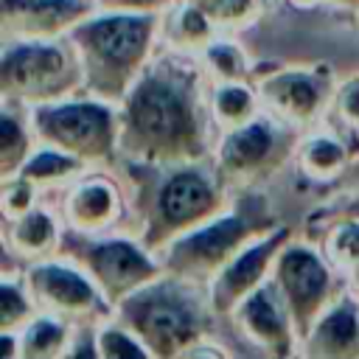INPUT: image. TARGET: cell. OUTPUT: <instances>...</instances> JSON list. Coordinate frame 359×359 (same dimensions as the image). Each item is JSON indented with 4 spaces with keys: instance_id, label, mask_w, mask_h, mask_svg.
Here are the masks:
<instances>
[{
    "instance_id": "cell-1",
    "label": "cell",
    "mask_w": 359,
    "mask_h": 359,
    "mask_svg": "<svg viewBox=\"0 0 359 359\" xmlns=\"http://www.w3.org/2000/svg\"><path fill=\"white\" fill-rule=\"evenodd\" d=\"M205 76L202 56L185 50L151 59L118 101V151L149 168L199 163L213 121Z\"/></svg>"
},
{
    "instance_id": "cell-2",
    "label": "cell",
    "mask_w": 359,
    "mask_h": 359,
    "mask_svg": "<svg viewBox=\"0 0 359 359\" xmlns=\"http://www.w3.org/2000/svg\"><path fill=\"white\" fill-rule=\"evenodd\" d=\"M160 17L149 11H104L84 17L65 39L73 45L84 87L101 101H121L140 70L151 62Z\"/></svg>"
},
{
    "instance_id": "cell-3",
    "label": "cell",
    "mask_w": 359,
    "mask_h": 359,
    "mask_svg": "<svg viewBox=\"0 0 359 359\" xmlns=\"http://www.w3.org/2000/svg\"><path fill=\"white\" fill-rule=\"evenodd\" d=\"M115 314L135 331L151 356H185L210 334V300L205 286L163 272L151 283L126 294Z\"/></svg>"
},
{
    "instance_id": "cell-4",
    "label": "cell",
    "mask_w": 359,
    "mask_h": 359,
    "mask_svg": "<svg viewBox=\"0 0 359 359\" xmlns=\"http://www.w3.org/2000/svg\"><path fill=\"white\" fill-rule=\"evenodd\" d=\"M160 171L163 177L149 188L143 208V244L149 250H165L177 236L222 213V177L199 163Z\"/></svg>"
},
{
    "instance_id": "cell-5",
    "label": "cell",
    "mask_w": 359,
    "mask_h": 359,
    "mask_svg": "<svg viewBox=\"0 0 359 359\" xmlns=\"http://www.w3.org/2000/svg\"><path fill=\"white\" fill-rule=\"evenodd\" d=\"M84 84L73 45L62 39H3L0 90L6 104H50Z\"/></svg>"
},
{
    "instance_id": "cell-6",
    "label": "cell",
    "mask_w": 359,
    "mask_h": 359,
    "mask_svg": "<svg viewBox=\"0 0 359 359\" xmlns=\"http://www.w3.org/2000/svg\"><path fill=\"white\" fill-rule=\"evenodd\" d=\"M269 219L261 216L255 210V205L241 208V210H230V213H219L210 222L199 224L196 230H188L182 236H177L160 264L163 272L191 280L196 286H205L219 275V269L241 250L247 247L252 238L269 233Z\"/></svg>"
},
{
    "instance_id": "cell-7",
    "label": "cell",
    "mask_w": 359,
    "mask_h": 359,
    "mask_svg": "<svg viewBox=\"0 0 359 359\" xmlns=\"http://www.w3.org/2000/svg\"><path fill=\"white\" fill-rule=\"evenodd\" d=\"M31 129L84 163H101L118 151V112L109 101H50L34 107Z\"/></svg>"
},
{
    "instance_id": "cell-8",
    "label": "cell",
    "mask_w": 359,
    "mask_h": 359,
    "mask_svg": "<svg viewBox=\"0 0 359 359\" xmlns=\"http://www.w3.org/2000/svg\"><path fill=\"white\" fill-rule=\"evenodd\" d=\"M331 266L309 244H294V241H289L272 264V280L278 283V289L289 306V314H292L300 342L309 337L317 317L334 303Z\"/></svg>"
},
{
    "instance_id": "cell-9",
    "label": "cell",
    "mask_w": 359,
    "mask_h": 359,
    "mask_svg": "<svg viewBox=\"0 0 359 359\" xmlns=\"http://www.w3.org/2000/svg\"><path fill=\"white\" fill-rule=\"evenodd\" d=\"M292 123L275 118L272 112L255 115L252 121L227 129L219 143V177L224 185H250L266 174L289 146Z\"/></svg>"
},
{
    "instance_id": "cell-10",
    "label": "cell",
    "mask_w": 359,
    "mask_h": 359,
    "mask_svg": "<svg viewBox=\"0 0 359 359\" xmlns=\"http://www.w3.org/2000/svg\"><path fill=\"white\" fill-rule=\"evenodd\" d=\"M73 255L112 306L163 275V264L149 255V247L132 238L81 241L79 252Z\"/></svg>"
},
{
    "instance_id": "cell-11",
    "label": "cell",
    "mask_w": 359,
    "mask_h": 359,
    "mask_svg": "<svg viewBox=\"0 0 359 359\" xmlns=\"http://www.w3.org/2000/svg\"><path fill=\"white\" fill-rule=\"evenodd\" d=\"M25 289L36 311L56 314L65 320H84L115 311V306L101 294L95 280L76 264L36 261L25 275Z\"/></svg>"
},
{
    "instance_id": "cell-12",
    "label": "cell",
    "mask_w": 359,
    "mask_h": 359,
    "mask_svg": "<svg viewBox=\"0 0 359 359\" xmlns=\"http://www.w3.org/2000/svg\"><path fill=\"white\" fill-rule=\"evenodd\" d=\"M289 241H292L289 227H272L269 233H264V236L252 238L247 247H241L205 289L213 314H230L250 292H255L272 275V272L266 275V269H272L278 252Z\"/></svg>"
},
{
    "instance_id": "cell-13",
    "label": "cell",
    "mask_w": 359,
    "mask_h": 359,
    "mask_svg": "<svg viewBox=\"0 0 359 359\" xmlns=\"http://www.w3.org/2000/svg\"><path fill=\"white\" fill-rule=\"evenodd\" d=\"M227 317H233L238 337L244 342L261 348L264 353L286 356L294 351V342H300L292 314H289V306H286L278 283L272 280V275L255 292H250Z\"/></svg>"
},
{
    "instance_id": "cell-14",
    "label": "cell",
    "mask_w": 359,
    "mask_h": 359,
    "mask_svg": "<svg viewBox=\"0 0 359 359\" xmlns=\"http://www.w3.org/2000/svg\"><path fill=\"white\" fill-rule=\"evenodd\" d=\"M95 0H0L3 39H62L93 14Z\"/></svg>"
},
{
    "instance_id": "cell-15",
    "label": "cell",
    "mask_w": 359,
    "mask_h": 359,
    "mask_svg": "<svg viewBox=\"0 0 359 359\" xmlns=\"http://www.w3.org/2000/svg\"><path fill=\"white\" fill-rule=\"evenodd\" d=\"M258 98H261V107L275 118L292 126H306L320 115L328 93L320 73L280 70L266 76L258 84Z\"/></svg>"
},
{
    "instance_id": "cell-16",
    "label": "cell",
    "mask_w": 359,
    "mask_h": 359,
    "mask_svg": "<svg viewBox=\"0 0 359 359\" xmlns=\"http://www.w3.org/2000/svg\"><path fill=\"white\" fill-rule=\"evenodd\" d=\"M65 219L79 236H98L112 224H118L121 191L104 177L81 180L67 191Z\"/></svg>"
},
{
    "instance_id": "cell-17",
    "label": "cell",
    "mask_w": 359,
    "mask_h": 359,
    "mask_svg": "<svg viewBox=\"0 0 359 359\" xmlns=\"http://www.w3.org/2000/svg\"><path fill=\"white\" fill-rule=\"evenodd\" d=\"M306 342L309 356H359V306L353 297L334 300L311 325Z\"/></svg>"
},
{
    "instance_id": "cell-18",
    "label": "cell",
    "mask_w": 359,
    "mask_h": 359,
    "mask_svg": "<svg viewBox=\"0 0 359 359\" xmlns=\"http://www.w3.org/2000/svg\"><path fill=\"white\" fill-rule=\"evenodd\" d=\"M56 241H59L56 219H53V213L42 210V208L25 210L6 230V244L11 250H17V255H22V258H42L56 247Z\"/></svg>"
},
{
    "instance_id": "cell-19",
    "label": "cell",
    "mask_w": 359,
    "mask_h": 359,
    "mask_svg": "<svg viewBox=\"0 0 359 359\" xmlns=\"http://www.w3.org/2000/svg\"><path fill=\"white\" fill-rule=\"evenodd\" d=\"M216 22L208 17L205 8H199L191 0H182L171 8V17L165 22V39L171 42L174 50H205V45L213 39Z\"/></svg>"
},
{
    "instance_id": "cell-20",
    "label": "cell",
    "mask_w": 359,
    "mask_h": 359,
    "mask_svg": "<svg viewBox=\"0 0 359 359\" xmlns=\"http://www.w3.org/2000/svg\"><path fill=\"white\" fill-rule=\"evenodd\" d=\"M20 342H22V356H28V359L67 356V348L73 342L70 339V320L39 311V317H34L20 331Z\"/></svg>"
},
{
    "instance_id": "cell-21",
    "label": "cell",
    "mask_w": 359,
    "mask_h": 359,
    "mask_svg": "<svg viewBox=\"0 0 359 359\" xmlns=\"http://www.w3.org/2000/svg\"><path fill=\"white\" fill-rule=\"evenodd\" d=\"M258 107H261V98H258V93H252V87L247 81H224V84H216L210 93L213 121L224 132L252 121L258 115Z\"/></svg>"
},
{
    "instance_id": "cell-22",
    "label": "cell",
    "mask_w": 359,
    "mask_h": 359,
    "mask_svg": "<svg viewBox=\"0 0 359 359\" xmlns=\"http://www.w3.org/2000/svg\"><path fill=\"white\" fill-rule=\"evenodd\" d=\"M81 168H84V160H79V157H73L56 146H45V149H36L28 154V160L22 163L17 177H25L39 188V185L65 182V180L76 177Z\"/></svg>"
},
{
    "instance_id": "cell-23",
    "label": "cell",
    "mask_w": 359,
    "mask_h": 359,
    "mask_svg": "<svg viewBox=\"0 0 359 359\" xmlns=\"http://www.w3.org/2000/svg\"><path fill=\"white\" fill-rule=\"evenodd\" d=\"M300 165L309 180L331 182L348 165V151H345L342 140H337L334 135H314L306 140V146L300 151Z\"/></svg>"
},
{
    "instance_id": "cell-24",
    "label": "cell",
    "mask_w": 359,
    "mask_h": 359,
    "mask_svg": "<svg viewBox=\"0 0 359 359\" xmlns=\"http://www.w3.org/2000/svg\"><path fill=\"white\" fill-rule=\"evenodd\" d=\"M31 154V137L25 121L14 109L0 112V180H11L20 174L22 163Z\"/></svg>"
},
{
    "instance_id": "cell-25",
    "label": "cell",
    "mask_w": 359,
    "mask_h": 359,
    "mask_svg": "<svg viewBox=\"0 0 359 359\" xmlns=\"http://www.w3.org/2000/svg\"><path fill=\"white\" fill-rule=\"evenodd\" d=\"M199 56L205 62L208 76H213L219 84H224V81H244L247 79V59L238 50V45H233V42L210 39Z\"/></svg>"
},
{
    "instance_id": "cell-26",
    "label": "cell",
    "mask_w": 359,
    "mask_h": 359,
    "mask_svg": "<svg viewBox=\"0 0 359 359\" xmlns=\"http://www.w3.org/2000/svg\"><path fill=\"white\" fill-rule=\"evenodd\" d=\"M34 300L22 280H11L8 275L0 283V331H22L34 320Z\"/></svg>"
},
{
    "instance_id": "cell-27",
    "label": "cell",
    "mask_w": 359,
    "mask_h": 359,
    "mask_svg": "<svg viewBox=\"0 0 359 359\" xmlns=\"http://www.w3.org/2000/svg\"><path fill=\"white\" fill-rule=\"evenodd\" d=\"M325 255L345 272H359V219L345 216L325 236Z\"/></svg>"
},
{
    "instance_id": "cell-28",
    "label": "cell",
    "mask_w": 359,
    "mask_h": 359,
    "mask_svg": "<svg viewBox=\"0 0 359 359\" xmlns=\"http://www.w3.org/2000/svg\"><path fill=\"white\" fill-rule=\"evenodd\" d=\"M98 351L104 359H149L151 351L143 345V339L129 331L123 323L118 325H104L98 331Z\"/></svg>"
},
{
    "instance_id": "cell-29",
    "label": "cell",
    "mask_w": 359,
    "mask_h": 359,
    "mask_svg": "<svg viewBox=\"0 0 359 359\" xmlns=\"http://www.w3.org/2000/svg\"><path fill=\"white\" fill-rule=\"evenodd\" d=\"M196 3L199 8L208 11V17L216 22V25H227V28H236V25H244L250 22L266 0H191Z\"/></svg>"
},
{
    "instance_id": "cell-30",
    "label": "cell",
    "mask_w": 359,
    "mask_h": 359,
    "mask_svg": "<svg viewBox=\"0 0 359 359\" xmlns=\"http://www.w3.org/2000/svg\"><path fill=\"white\" fill-rule=\"evenodd\" d=\"M34 196H36V185L31 180H25V177L6 180L3 182V216H6V222H14L25 210H31Z\"/></svg>"
},
{
    "instance_id": "cell-31",
    "label": "cell",
    "mask_w": 359,
    "mask_h": 359,
    "mask_svg": "<svg viewBox=\"0 0 359 359\" xmlns=\"http://www.w3.org/2000/svg\"><path fill=\"white\" fill-rule=\"evenodd\" d=\"M334 109L348 126L359 129V76L339 84V90L334 93Z\"/></svg>"
},
{
    "instance_id": "cell-32",
    "label": "cell",
    "mask_w": 359,
    "mask_h": 359,
    "mask_svg": "<svg viewBox=\"0 0 359 359\" xmlns=\"http://www.w3.org/2000/svg\"><path fill=\"white\" fill-rule=\"evenodd\" d=\"M104 11H149L160 14L163 8L171 6V0H98Z\"/></svg>"
},
{
    "instance_id": "cell-33",
    "label": "cell",
    "mask_w": 359,
    "mask_h": 359,
    "mask_svg": "<svg viewBox=\"0 0 359 359\" xmlns=\"http://www.w3.org/2000/svg\"><path fill=\"white\" fill-rule=\"evenodd\" d=\"M345 216H351V219H359V199H356V202H351V208L345 210Z\"/></svg>"
},
{
    "instance_id": "cell-34",
    "label": "cell",
    "mask_w": 359,
    "mask_h": 359,
    "mask_svg": "<svg viewBox=\"0 0 359 359\" xmlns=\"http://www.w3.org/2000/svg\"><path fill=\"white\" fill-rule=\"evenodd\" d=\"M331 3H337L342 8H359V0H331Z\"/></svg>"
},
{
    "instance_id": "cell-35",
    "label": "cell",
    "mask_w": 359,
    "mask_h": 359,
    "mask_svg": "<svg viewBox=\"0 0 359 359\" xmlns=\"http://www.w3.org/2000/svg\"><path fill=\"white\" fill-rule=\"evenodd\" d=\"M292 3H297V6H317L320 0H292Z\"/></svg>"
},
{
    "instance_id": "cell-36",
    "label": "cell",
    "mask_w": 359,
    "mask_h": 359,
    "mask_svg": "<svg viewBox=\"0 0 359 359\" xmlns=\"http://www.w3.org/2000/svg\"><path fill=\"white\" fill-rule=\"evenodd\" d=\"M95 3H98V0H95Z\"/></svg>"
}]
</instances>
